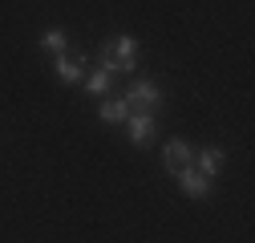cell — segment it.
I'll use <instances>...</instances> for the list:
<instances>
[{"mask_svg":"<svg viewBox=\"0 0 255 243\" xmlns=\"http://www.w3.org/2000/svg\"><path fill=\"white\" fill-rule=\"evenodd\" d=\"M154 130H158V118H154V114H146V110H130V118H126V134H130L134 146H146V142L154 138Z\"/></svg>","mask_w":255,"mask_h":243,"instance_id":"4","label":"cell"},{"mask_svg":"<svg viewBox=\"0 0 255 243\" xmlns=\"http://www.w3.org/2000/svg\"><path fill=\"white\" fill-rule=\"evenodd\" d=\"M174 178H178V187H182V195H186V199H211V178H207V174H199V170H195V162L182 166V170H174Z\"/></svg>","mask_w":255,"mask_h":243,"instance_id":"5","label":"cell"},{"mask_svg":"<svg viewBox=\"0 0 255 243\" xmlns=\"http://www.w3.org/2000/svg\"><path fill=\"white\" fill-rule=\"evenodd\" d=\"M81 85H85V94L89 98H110V89H114V73H106V69H93V73H85L81 77Z\"/></svg>","mask_w":255,"mask_h":243,"instance_id":"9","label":"cell"},{"mask_svg":"<svg viewBox=\"0 0 255 243\" xmlns=\"http://www.w3.org/2000/svg\"><path fill=\"white\" fill-rule=\"evenodd\" d=\"M195 162V146H190L186 138H170L166 146H162V170L166 174H174V170H182V166H190Z\"/></svg>","mask_w":255,"mask_h":243,"instance_id":"3","label":"cell"},{"mask_svg":"<svg viewBox=\"0 0 255 243\" xmlns=\"http://www.w3.org/2000/svg\"><path fill=\"white\" fill-rule=\"evenodd\" d=\"M126 102H130V110H146V114H154L158 106L166 102V94L158 89V81H150V77H134L130 89H126Z\"/></svg>","mask_w":255,"mask_h":243,"instance_id":"2","label":"cell"},{"mask_svg":"<svg viewBox=\"0 0 255 243\" xmlns=\"http://www.w3.org/2000/svg\"><path fill=\"white\" fill-rule=\"evenodd\" d=\"M37 45H41L45 53H53V57H61V53H69V37L61 33V28H49V33H45V37H41Z\"/></svg>","mask_w":255,"mask_h":243,"instance_id":"10","label":"cell"},{"mask_svg":"<svg viewBox=\"0 0 255 243\" xmlns=\"http://www.w3.org/2000/svg\"><path fill=\"white\" fill-rule=\"evenodd\" d=\"M138 53H142L138 37H114V41L102 45V69L106 73H134L138 69Z\"/></svg>","mask_w":255,"mask_h":243,"instance_id":"1","label":"cell"},{"mask_svg":"<svg viewBox=\"0 0 255 243\" xmlns=\"http://www.w3.org/2000/svg\"><path fill=\"white\" fill-rule=\"evenodd\" d=\"M195 170L207 174V178H215V174L223 170V150H219V146H203V150H195Z\"/></svg>","mask_w":255,"mask_h":243,"instance_id":"8","label":"cell"},{"mask_svg":"<svg viewBox=\"0 0 255 243\" xmlns=\"http://www.w3.org/2000/svg\"><path fill=\"white\" fill-rule=\"evenodd\" d=\"M53 73H57L61 85H77V81L85 77V57H81V53H61V57H53Z\"/></svg>","mask_w":255,"mask_h":243,"instance_id":"6","label":"cell"},{"mask_svg":"<svg viewBox=\"0 0 255 243\" xmlns=\"http://www.w3.org/2000/svg\"><path fill=\"white\" fill-rule=\"evenodd\" d=\"M130 118V102L126 98H102L98 102V122H106V126H118V122Z\"/></svg>","mask_w":255,"mask_h":243,"instance_id":"7","label":"cell"}]
</instances>
